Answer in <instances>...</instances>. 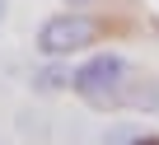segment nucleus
<instances>
[{"label":"nucleus","instance_id":"nucleus-1","mask_svg":"<svg viewBox=\"0 0 159 145\" xmlns=\"http://www.w3.org/2000/svg\"><path fill=\"white\" fill-rule=\"evenodd\" d=\"M131 84V61L122 52H94L89 61H80L70 70V94L80 103H89L98 112L108 108H122V94Z\"/></svg>","mask_w":159,"mask_h":145},{"label":"nucleus","instance_id":"nucleus-2","mask_svg":"<svg viewBox=\"0 0 159 145\" xmlns=\"http://www.w3.org/2000/svg\"><path fill=\"white\" fill-rule=\"evenodd\" d=\"M98 19L80 14V10H66V14H47L42 28H38V56L42 61H70L80 52H89L98 42Z\"/></svg>","mask_w":159,"mask_h":145},{"label":"nucleus","instance_id":"nucleus-3","mask_svg":"<svg viewBox=\"0 0 159 145\" xmlns=\"http://www.w3.org/2000/svg\"><path fill=\"white\" fill-rule=\"evenodd\" d=\"M122 103H126V108H136V112L159 117V80H154V75L131 80V84H126V94H122Z\"/></svg>","mask_w":159,"mask_h":145},{"label":"nucleus","instance_id":"nucleus-4","mask_svg":"<svg viewBox=\"0 0 159 145\" xmlns=\"http://www.w3.org/2000/svg\"><path fill=\"white\" fill-rule=\"evenodd\" d=\"M33 89H38V94H66V89H70L66 61H42V66L33 70Z\"/></svg>","mask_w":159,"mask_h":145},{"label":"nucleus","instance_id":"nucleus-5","mask_svg":"<svg viewBox=\"0 0 159 145\" xmlns=\"http://www.w3.org/2000/svg\"><path fill=\"white\" fill-rule=\"evenodd\" d=\"M19 131H24V136H33V140H47V122H42V117H33V112H19Z\"/></svg>","mask_w":159,"mask_h":145},{"label":"nucleus","instance_id":"nucleus-6","mask_svg":"<svg viewBox=\"0 0 159 145\" xmlns=\"http://www.w3.org/2000/svg\"><path fill=\"white\" fill-rule=\"evenodd\" d=\"M131 136H136V131H122V126H117V131H103L98 140H103V145H126Z\"/></svg>","mask_w":159,"mask_h":145},{"label":"nucleus","instance_id":"nucleus-7","mask_svg":"<svg viewBox=\"0 0 159 145\" xmlns=\"http://www.w3.org/2000/svg\"><path fill=\"white\" fill-rule=\"evenodd\" d=\"M126 145H159V136H154V131H136Z\"/></svg>","mask_w":159,"mask_h":145},{"label":"nucleus","instance_id":"nucleus-8","mask_svg":"<svg viewBox=\"0 0 159 145\" xmlns=\"http://www.w3.org/2000/svg\"><path fill=\"white\" fill-rule=\"evenodd\" d=\"M89 5V0H66V10H84Z\"/></svg>","mask_w":159,"mask_h":145},{"label":"nucleus","instance_id":"nucleus-9","mask_svg":"<svg viewBox=\"0 0 159 145\" xmlns=\"http://www.w3.org/2000/svg\"><path fill=\"white\" fill-rule=\"evenodd\" d=\"M5 10H10V0H0V24H5Z\"/></svg>","mask_w":159,"mask_h":145},{"label":"nucleus","instance_id":"nucleus-10","mask_svg":"<svg viewBox=\"0 0 159 145\" xmlns=\"http://www.w3.org/2000/svg\"><path fill=\"white\" fill-rule=\"evenodd\" d=\"M0 145H5V140H0Z\"/></svg>","mask_w":159,"mask_h":145}]
</instances>
